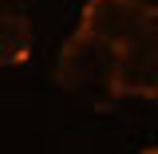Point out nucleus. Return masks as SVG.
<instances>
[{
  "label": "nucleus",
  "mask_w": 158,
  "mask_h": 154,
  "mask_svg": "<svg viewBox=\"0 0 158 154\" xmlns=\"http://www.w3.org/2000/svg\"><path fill=\"white\" fill-rule=\"evenodd\" d=\"M142 154H158V146H146V150H142Z\"/></svg>",
  "instance_id": "5"
},
{
  "label": "nucleus",
  "mask_w": 158,
  "mask_h": 154,
  "mask_svg": "<svg viewBox=\"0 0 158 154\" xmlns=\"http://www.w3.org/2000/svg\"><path fill=\"white\" fill-rule=\"evenodd\" d=\"M56 79L63 91L87 99V103H107L118 99L115 79H118V52L107 48L103 40L87 36V32H71L59 48L56 59Z\"/></svg>",
  "instance_id": "1"
},
{
  "label": "nucleus",
  "mask_w": 158,
  "mask_h": 154,
  "mask_svg": "<svg viewBox=\"0 0 158 154\" xmlns=\"http://www.w3.org/2000/svg\"><path fill=\"white\" fill-rule=\"evenodd\" d=\"M115 91L127 99H158V28L150 36L118 48Z\"/></svg>",
  "instance_id": "3"
},
{
  "label": "nucleus",
  "mask_w": 158,
  "mask_h": 154,
  "mask_svg": "<svg viewBox=\"0 0 158 154\" xmlns=\"http://www.w3.org/2000/svg\"><path fill=\"white\" fill-rule=\"evenodd\" d=\"M158 28V8L150 0H87L79 12V32L103 40L107 48H127Z\"/></svg>",
  "instance_id": "2"
},
{
  "label": "nucleus",
  "mask_w": 158,
  "mask_h": 154,
  "mask_svg": "<svg viewBox=\"0 0 158 154\" xmlns=\"http://www.w3.org/2000/svg\"><path fill=\"white\" fill-rule=\"evenodd\" d=\"M32 56V24L16 8H0V67H16Z\"/></svg>",
  "instance_id": "4"
}]
</instances>
